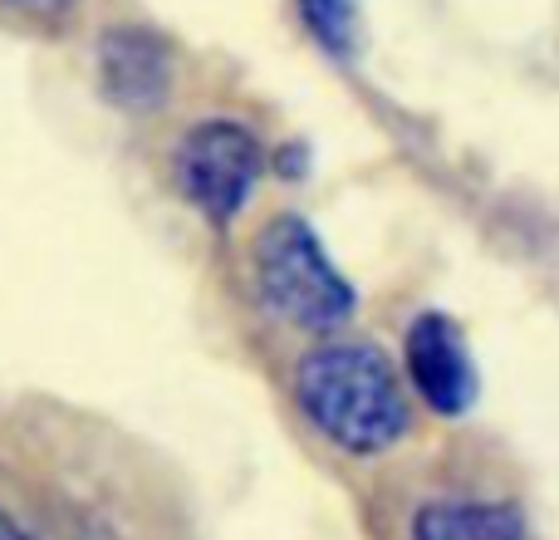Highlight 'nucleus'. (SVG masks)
<instances>
[{
  "mask_svg": "<svg viewBox=\"0 0 559 540\" xmlns=\"http://www.w3.org/2000/svg\"><path fill=\"white\" fill-rule=\"evenodd\" d=\"M305 418L344 453H383L407 433V398L373 344H324L299 364Z\"/></svg>",
  "mask_w": 559,
  "mask_h": 540,
  "instance_id": "1",
  "label": "nucleus"
},
{
  "mask_svg": "<svg viewBox=\"0 0 559 540\" xmlns=\"http://www.w3.org/2000/svg\"><path fill=\"white\" fill-rule=\"evenodd\" d=\"M255 280L265 305L299 329H334L354 309L348 280L329 266L314 232L299 216H275L255 242Z\"/></svg>",
  "mask_w": 559,
  "mask_h": 540,
  "instance_id": "2",
  "label": "nucleus"
},
{
  "mask_svg": "<svg viewBox=\"0 0 559 540\" xmlns=\"http://www.w3.org/2000/svg\"><path fill=\"white\" fill-rule=\"evenodd\" d=\"M177 177H182V192L197 212L231 222L251 197L255 177H261V143L241 124H226V118L202 124L187 133Z\"/></svg>",
  "mask_w": 559,
  "mask_h": 540,
  "instance_id": "3",
  "label": "nucleus"
},
{
  "mask_svg": "<svg viewBox=\"0 0 559 540\" xmlns=\"http://www.w3.org/2000/svg\"><path fill=\"white\" fill-rule=\"evenodd\" d=\"M407 374L437 413H462L476 398V368L442 315H423L407 329Z\"/></svg>",
  "mask_w": 559,
  "mask_h": 540,
  "instance_id": "4",
  "label": "nucleus"
},
{
  "mask_svg": "<svg viewBox=\"0 0 559 540\" xmlns=\"http://www.w3.org/2000/svg\"><path fill=\"white\" fill-rule=\"evenodd\" d=\"M98 69H104L108 98L123 108H153L167 94V79H173L167 49L153 35H143V30H114L104 39Z\"/></svg>",
  "mask_w": 559,
  "mask_h": 540,
  "instance_id": "5",
  "label": "nucleus"
},
{
  "mask_svg": "<svg viewBox=\"0 0 559 540\" xmlns=\"http://www.w3.org/2000/svg\"><path fill=\"white\" fill-rule=\"evenodd\" d=\"M413 540H525V521L506 502H432L413 516Z\"/></svg>",
  "mask_w": 559,
  "mask_h": 540,
  "instance_id": "6",
  "label": "nucleus"
},
{
  "mask_svg": "<svg viewBox=\"0 0 559 540\" xmlns=\"http://www.w3.org/2000/svg\"><path fill=\"white\" fill-rule=\"evenodd\" d=\"M305 15L329 49H348V35H354V0H305Z\"/></svg>",
  "mask_w": 559,
  "mask_h": 540,
  "instance_id": "7",
  "label": "nucleus"
},
{
  "mask_svg": "<svg viewBox=\"0 0 559 540\" xmlns=\"http://www.w3.org/2000/svg\"><path fill=\"white\" fill-rule=\"evenodd\" d=\"M15 10H25V15H59V10H69L74 0H10Z\"/></svg>",
  "mask_w": 559,
  "mask_h": 540,
  "instance_id": "8",
  "label": "nucleus"
},
{
  "mask_svg": "<svg viewBox=\"0 0 559 540\" xmlns=\"http://www.w3.org/2000/svg\"><path fill=\"white\" fill-rule=\"evenodd\" d=\"M0 540H25V531H20V526L10 521L5 512H0Z\"/></svg>",
  "mask_w": 559,
  "mask_h": 540,
  "instance_id": "9",
  "label": "nucleus"
}]
</instances>
